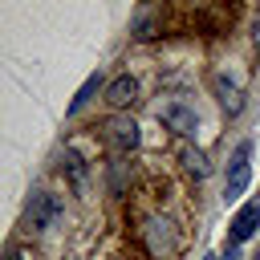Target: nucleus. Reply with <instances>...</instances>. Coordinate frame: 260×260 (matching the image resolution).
Wrapping results in <instances>:
<instances>
[{
	"label": "nucleus",
	"instance_id": "1",
	"mask_svg": "<svg viewBox=\"0 0 260 260\" xmlns=\"http://www.w3.org/2000/svg\"><path fill=\"white\" fill-rule=\"evenodd\" d=\"M252 183V142H240L232 150V162H228V179H223V199H240Z\"/></svg>",
	"mask_w": 260,
	"mask_h": 260
},
{
	"label": "nucleus",
	"instance_id": "2",
	"mask_svg": "<svg viewBox=\"0 0 260 260\" xmlns=\"http://www.w3.org/2000/svg\"><path fill=\"white\" fill-rule=\"evenodd\" d=\"M158 122H162L171 134H179V138H191V134L199 130V114H195V106L183 102V98L162 102V106H158Z\"/></svg>",
	"mask_w": 260,
	"mask_h": 260
},
{
	"label": "nucleus",
	"instance_id": "3",
	"mask_svg": "<svg viewBox=\"0 0 260 260\" xmlns=\"http://www.w3.org/2000/svg\"><path fill=\"white\" fill-rule=\"evenodd\" d=\"M106 146L114 150V158H126L130 150H138V122L134 118H110L106 122Z\"/></svg>",
	"mask_w": 260,
	"mask_h": 260
},
{
	"label": "nucleus",
	"instance_id": "4",
	"mask_svg": "<svg viewBox=\"0 0 260 260\" xmlns=\"http://www.w3.org/2000/svg\"><path fill=\"white\" fill-rule=\"evenodd\" d=\"M28 228L32 232H49L57 219H61V199L53 195V191H37L32 199H28Z\"/></svg>",
	"mask_w": 260,
	"mask_h": 260
},
{
	"label": "nucleus",
	"instance_id": "5",
	"mask_svg": "<svg viewBox=\"0 0 260 260\" xmlns=\"http://www.w3.org/2000/svg\"><path fill=\"white\" fill-rule=\"evenodd\" d=\"M256 232H260V195L248 199V203L232 215V223H228V240H232V248H240V244H248Z\"/></svg>",
	"mask_w": 260,
	"mask_h": 260
},
{
	"label": "nucleus",
	"instance_id": "6",
	"mask_svg": "<svg viewBox=\"0 0 260 260\" xmlns=\"http://www.w3.org/2000/svg\"><path fill=\"white\" fill-rule=\"evenodd\" d=\"M211 89H215L219 106H223L232 118L244 110V89H240V81H236V77H228V73H215V77H211Z\"/></svg>",
	"mask_w": 260,
	"mask_h": 260
},
{
	"label": "nucleus",
	"instance_id": "7",
	"mask_svg": "<svg viewBox=\"0 0 260 260\" xmlns=\"http://www.w3.org/2000/svg\"><path fill=\"white\" fill-rule=\"evenodd\" d=\"M106 102H110L114 110H126V106H134V102H138V81H134L130 73H118V77L106 85Z\"/></svg>",
	"mask_w": 260,
	"mask_h": 260
},
{
	"label": "nucleus",
	"instance_id": "8",
	"mask_svg": "<svg viewBox=\"0 0 260 260\" xmlns=\"http://www.w3.org/2000/svg\"><path fill=\"white\" fill-rule=\"evenodd\" d=\"M146 244H150V256H158V260H171V256H175L171 223H167V219H150V223H146Z\"/></svg>",
	"mask_w": 260,
	"mask_h": 260
},
{
	"label": "nucleus",
	"instance_id": "9",
	"mask_svg": "<svg viewBox=\"0 0 260 260\" xmlns=\"http://www.w3.org/2000/svg\"><path fill=\"white\" fill-rule=\"evenodd\" d=\"M102 81H106V77H102V69H98V73H89V77L81 81V89L73 93V102H69V110H65V114H81V110L93 102V93L102 89Z\"/></svg>",
	"mask_w": 260,
	"mask_h": 260
},
{
	"label": "nucleus",
	"instance_id": "10",
	"mask_svg": "<svg viewBox=\"0 0 260 260\" xmlns=\"http://www.w3.org/2000/svg\"><path fill=\"white\" fill-rule=\"evenodd\" d=\"M179 162H183V171L191 175V179H207V154L203 150H195V146H183V154H179Z\"/></svg>",
	"mask_w": 260,
	"mask_h": 260
},
{
	"label": "nucleus",
	"instance_id": "11",
	"mask_svg": "<svg viewBox=\"0 0 260 260\" xmlns=\"http://www.w3.org/2000/svg\"><path fill=\"white\" fill-rule=\"evenodd\" d=\"M110 191H114V195H122V191H126V162H122V158L110 167Z\"/></svg>",
	"mask_w": 260,
	"mask_h": 260
},
{
	"label": "nucleus",
	"instance_id": "12",
	"mask_svg": "<svg viewBox=\"0 0 260 260\" xmlns=\"http://www.w3.org/2000/svg\"><path fill=\"white\" fill-rule=\"evenodd\" d=\"M252 41H256V53H260V16H256V28H252Z\"/></svg>",
	"mask_w": 260,
	"mask_h": 260
},
{
	"label": "nucleus",
	"instance_id": "13",
	"mask_svg": "<svg viewBox=\"0 0 260 260\" xmlns=\"http://www.w3.org/2000/svg\"><path fill=\"white\" fill-rule=\"evenodd\" d=\"M8 260H24V256H20V252H16V248H12V252H8Z\"/></svg>",
	"mask_w": 260,
	"mask_h": 260
},
{
	"label": "nucleus",
	"instance_id": "14",
	"mask_svg": "<svg viewBox=\"0 0 260 260\" xmlns=\"http://www.w3.org/2000/svg\"><path fill=\"white\" fill-rule=\"evenodd\" d=\"M207 260H219V256H207Z\"/></svg>",
	"mask_w": 260,
	"mask_h": 260
}]
</instances>
